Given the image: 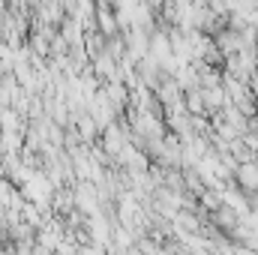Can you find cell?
<instances>
[{
    "instance_id": "8992f818",
    "label": "cell",
    "mask_w": 258,
    "mask_h": 255,
    "mask_svg": "<svg viewBox=\"0 0 258 255\" xmlns=\"http://www.w3.org/2000/svg\"><path fill=\"white\" fill-rule=\"evenodd\" d=\"M129 255H132V252H129Z\"/></svg>"
},
{
    "instance_id": "3957f363",
    "label": "cell",
    "mask_w": 258,
    "mask_h": 255,
    "mask_svg": "<svg viewBox=\"0 0 258 255\" xmlns=\"http://www.w3.org/2000/svg\"><path fill=\"white\" fill-rule=\"evenodd\" d=\"M198 90H201V99H204V108H207V114H213V111H222V108L228 105V96H225L222 84H219V87H198Z\"/></svg>"
},
{
    "instance_id": "7a4b0ae2",
    "label": "cell",
    "mask_w": 258,
    "mask_h": 255,
    "mask_svg": "<svg viewBox=\"0 0 258 255\" xmlns=\"http://www.w3.org/2000/svg\"><path fill=\"white\" fill-rule=\"evenodd\" d=\"M234 180H237V189L240 192L255 195L258 192V165L255 162H237V168H234Z\"/></svg>"
},
{
    "instance_id": "5b68a950",
    "label": "cell",
    "mask_w": 258,
    "mask_h": 255,
    "mask_svg": "<svg viewBox=\"0 0 258 255\" xmlns=\"http://www.w3.org/2000/svg\"><path fill=\"white\" fill-rule=\"evenodd\" d=\"M81 255H105L102 246H87V249H81Z\"/></svg>"
},
{
    "instance_id": "277c9868",
    "label": "cell",
    "mask_w": 258,
    "mask_h": 255,
    "mask_svg": "<svg viewBox=\"0 0 258 255\" xmlns=\"http://www.w3.org/2000/svg\"><path fill=\"white\" fill-rule=\"evenodd\" d=\"M213 222H216L219 228H228V231H234V228L240 225V216H237L231 207H225V204H222L219 210H213Z\"/></svg>"
},
{
    "instance_id": "6da1fadb",
    "label": "cell",
    "mask_w": 258,
    "mask_h": 255,
    "mask_svg": "<svg viewBox=\"0 0 258 255\" xmlns=\"http://www.w3.org/2000/svg\"><path fill=\"white\" fill-rule=\"evenodd\" d=\"M123 36V42H126V54L138 63L141 57H147V45H150V33H144V30H135V27H129L126 33H120Z\"/></svg>"
}]
</instances>
